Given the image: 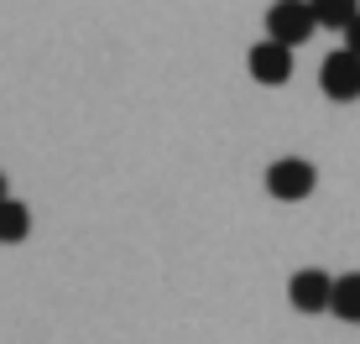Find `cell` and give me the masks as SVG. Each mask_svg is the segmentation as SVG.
<instances>
[{"instance_id": "obj_7", "label": "cell", "mask_w": 360, "mask_h": 344, "mask_svg": "<svg viewBox=\"0 0 360 344\" xmlns=\"http://www.w3.org/2000/svg\"><path fill=\"white\" fill-rule=\"evenodd\" d=\"M329 308L340 318H350V324H360V272L329 277Z\"/></svg>"}, {"instance_id": "obj_10", "label": "cell", "mask_w": 360, "mask_h": 344, "mask_svg": "<svg viewBox=\"0 0 360 344\" xmlns=\"http://www.w3.org/2000/svg\"><path fill=\"white\" fill-rule=\"evenodd\" d=\"M0 199H11V193H6V172H0Z\"/></svg>"}, {"instance_id": "obj_5", "label": "cell", "mask_w": 360, "mask_h": 344, "mask_svg": "<svg viewBox=\"0 0 360 344\" xmlns=\"http://www.w3.org/2000/svg\"><path fill=\"white\" fill-rule=\"evenodd\" d=\"M245 63H251L256 84H271V89L292 79V53H288V47H277V42H256L251 53H245Z\"/></svg>"}, {"instance_id": "obj_2", "label": "cell", "mask_w": 360, "mask_h": 344, "mask_svg": "<svg viewBox=\"0 0 360 344\" xmlns=\"http://www.w3.org/2000/svg\"><path fill=\"white\" fill-rule=\"evenodd\" d=\"M319 183L314 162H303V157H282V162L266 167V193L271 199H308Z\"/></svg>"}, {"instance_id": "obj_6", "label": "cell", "mask_w": 360, "mask_h": 344, "mask_svg": "<svg viewBox=\"0 0 360 344\" xmlns=\"http://www.w3.org/2000/svg\"><path fill=\"white\" fill-rule=\"evenodd\" d=\"M314 27H329V32H345L350 21L360 16V0H303Z\"/></svg>"}, {"instance_id": "obj_8", "label": "cell", "mask_w": 360, "mask_h": 344, "mask_svg": "<svg viewBox=\"0 0 360 344\" xmlns=\"http://www.w3.org/2000/svg\"><path fill=\"white\" fill-rule=\"evenodd\" d=\"M27 235H32V214H27V204L0 199V245H16V240H27Z\"/></svg>"}, {"instance_id": "obj_4", "label": "cell", "mask_w": 360, "mask_h": 344, "mask_svg": "<svg viewBox=\"0 0 360 344\" xmlns=\"http://www.w3.org/2000/svg\"><path fill=\"white\" fill-rule=\"evenodd\" d=\"M288 298H292L297 313H324V308H329V272H319V266H303V272H292Z\"/></svg>"}, {"instance_id": "obj_9", "label": "cell", "mask_w": 360, "mask_h": 344, "mask_svg": "<svg viewBox=\"0 0 360 344\" xmlns=\"http://www.w3.org/2000/svg\"><path fill=\"white\" fill-rule=\"evenodd\" d=\"M345 53H355V58H360V16L350 21V27H345Z\"/></svg>"}, {"instance_id": "obj_1", "label": "cell", "mask_w": 360, "mask_h": 344, "mask_svg": "<svg viewBox=\"0 0 360 344\" xmlns=\"http://www.w3.org/2000/svg\"><path fill=\"white\" fill-rule=\"evenodd\" d=\"M308 37H314V16H308V6L303 0H271V11H266V42H277V47H303Z\"/></svg>"}, {"instance_id": "obj_3", "label": "cell", "mask_w": 360, "mask_h": 344, "mask_svg": "<svg viewBox=\"0 0 360 344\" xmlns=\"http://www.w3.org/2000/svg\"><path fill=\"white\" fill-rule=\"evenodd\" d=\"M319 84H324V94H329V100H360V58L355 53H345V47H340V53H329L324 58V68H319Z\"/></svg>"}]
</instances>
